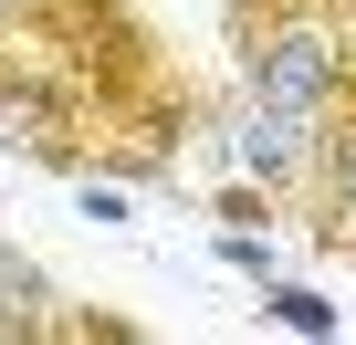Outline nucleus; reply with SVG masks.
Wrapping results in <instances>:
<instances>
[{"label":"nucleus","instance_id":"f257e3e1","mask_svg":"<svg viewBox=\"0 0 356 345\" xmlns=\"http://www.w3.org/2000/svg\"><path fill=\"white\" fill-rule=\"evenodd\" d=\"M231 63L241 94L325 115L356 84V0H231Z\"/></svg>","mask_w":356,"mask_h":345},{"label":"nucleus","instance_id":"423d86ee","mask_svg":"<svg viewBox=\"0 0 356 345\" xmlns=\"http://www.w3.org/2000/svg\"><path fill=\"white\" fill-rule=\"evenodd\" d=\"M262 314H273L283 335H335V324H346V314H335V303H325L314 283H283V272L262 283Z\"/></svg>","mask_w":356,"mask_h":345},{"label":"nucleus","instance_id":"20e7f679","mask_svg":"<svg viewBox=\"0 0 356 345\" xmlns=\"http://www.w3.org/2000/svg\"><path fill=\"white\" fill-rule=\"evenodd\" d=\"M314 126L325 115H304V105H262V94H241V167L273 189V199H304V167H314Z\"/></svg>","mask_w":356,"mask_h":345},{"label":"nucleus","instance_id":"f03ea898","mask_svg":"<svg viewBox=\"0 0 356 345\" xmlns=\"http://www.w3.org/2000/svg\"><path fill=\"white\" fill-rule=\"evenodd\" d=\"M0 146H11V157H32V167H63V178H74V167L95 157V126H84L53 84H32V74H11V63H0Z\"/></svg>","mask_w":356,"mask_h":345},{"label":"nucleus","instance_id":"39448f33","mask_svg":"<svg viewBox=\"0 0 356 345\" xmlns=\"http://www.w3.org/2000/svg\"><path fill=\"white\" fill-rule=\"evenodd\" d=\"M53 303H63V293L42 283V262L0 241V345H42V335H53Z\"/></svg>","mask_w":356,"mask_h":345},{"label":"nucleus","instance_id":"7ed1b4c3","mask_svg":"<svg viewBox=\"0 0 356 345\" xmlns=\"http://www.w3.org/2000/svg\"><path fill=\"white\" fill-rule=\"evenodd\" d=\"M304 220L325 251H356V84L325 105L314 126V167H304Z\"/></svg>","mask_w":356,"mask_h":345},{"label":"nucleus","instance_id":"6e6552de","mask_svg":"<svg viewBox=\"0 0 356 345\" xmlns=\"http://www.w3.org/2000/svg\"><path fill=\"white\" fill-rule=\"evenodd\" d=\"M220 220H273V189H262V178H241V189H220Z\"/></svg>","mask_w":356,"mask_h":345},{"label":"nucleus","instance_id":"0eeeda50","mask_svg":"<svg viewBox=\"0 0 356 345\" xmlns=\"http://www.w3.org/2000/svg\"><path fill=\"white\" fill-rule=\"evenodd\" d=\"M220 262L231 272H252V283H273L283 262H273V230H220Z\"/></svg>","mask_w":356,"mask_h":345}]
</instances>
